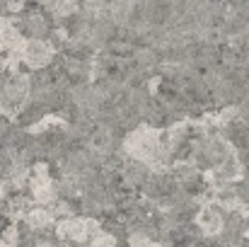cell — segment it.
<instances>
[{"instance_id":"1","label":"cell","mask_w":249,"mask_h":247,"mask_svg":"<svg viewBox=\"0 0 249 247\" xmlns=\"http://www.w3.org/2000/svg\"><path fill=\"white\" fill-rule=\"evenodd\" d=\"M196 218H198V228L208 235V233H220L223 221H225V213H223L220 204H211V206H206L203 211H198Z\"/></svg>"}]
</instances>
